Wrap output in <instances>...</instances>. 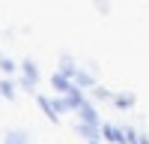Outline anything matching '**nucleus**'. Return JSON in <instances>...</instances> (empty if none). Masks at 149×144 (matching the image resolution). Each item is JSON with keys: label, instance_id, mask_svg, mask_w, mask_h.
Returning a JSON list of instances; mask_svg holds the SVG:
<instances>
[{"label": "nucleus", "instance_id": "f257e3e1", "mask_svg": "<svg viewBox=\"0 0 149 144\" xmlns=\"http://www.w3.org/2000/svg\"><path fill=\"white\" fill-rule=\"evenodd\" d=\"M51 84H54V87H57V93H72L74 90V84L69 81V75H66V72H54V78H51Z\"/></svg>", "mask_w": 149, "mask_h": 144}, {"label": "nucleus", "instance_id": "f03ea898", "mask_svg": "<svg viewBox=\"0 0 149 144\" xmlns=\"http://www.w3.org/2000/svg\"><path fill=\"white\" fill-rule=\"evenodd\" d=\"M6 144H30V135L24 129H9L6 132Z\"/></svg>", "mask_w": 149, "mask_h": 144}, {"label": "nucleus", "instance_id": "7ed1b4c3", "mask_svg": "<svg viewBox=\"0 0 149 144\" xmlns=\"http://www.w3.org/2000/svg\"><path fill=\"white\" fill-rule=\"evenodd\" d=\"M21 66H24V75H27L30 81H36V78H39V69H36V63H33V60H24Z\"/></svg>", "mask_w": 149, "mask_h": 144}, {"label": "nucleus", "instance_id": "20e7f679", "mask_svg": "<svg viewBox=\"0 0 149 144\" xmlns=\"http://www.w3.org/2000/svg\"><path fill=\"white\" fill-rule=\"evenodd\" d=\"M0 96H6V99H12V96H15V84H12V81H0Z\"/></svg>", "mask_w": 149, "mask_h": 144}, {"label": "nucleus", "instance_id": "39448f33", "mask_svg": "<svg viewBox=\"0 0 149 144\" xmlns=\"http://www.w3.org/2000/svg\"><path fill=\"white\" fill-rule=\"evenodd\" d=\"M72 78L78 81V84H84V87H93V75H86V72H78V69H74Z\"/></svg>", "mask_w": 149, "mask_h": 144}, {"label": "nucleus", "instance_id": "423d86ee", "mask_svg": "<svg viewBox=\"0 0 149 144\" xmlns=\"http://www.w3.org/2000/svg\"><path fill=\"white\" fill-rule=\"evenodd\" d=\"M0 72H15V63H12V60H6V57H0Z\"/></svg>", "mask_w": 149, "mask_h": 144}, {"label": "nucleus", "instance_id": "0eeeda50", "mask_svg": "<svg viewBox=\"0 0 149 144\" xmlns=\"http://www.w3.org/2000/svg\"><path fill=\"white\" fill-rule=\"evenodd\" d=\"M131 102H134V99H131V96H116V105H119V108H128Z\"/></svg>", "mask_w": 149, "mask_h": 144}, {"label": "nucleus", "instance_id": "6e6552de", "mask_svg": "<svg viewBox=\"0 0 149 144\" xmlns=\"http://www.w3.org/2000/svg\"><path fill=\"white\" fill-rule=\"evenodd\" d=\"M90 144H98V141H90Z\"/></svg>", "mask_w": 149, "mask_h": 144}]
</instances>
